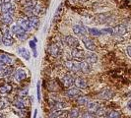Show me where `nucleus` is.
<instances>
[{
  "label": "nucleus",
  "instance_id": "dca6fc26",
  "mask_svg": "<svg viewBox=\"0 0 131 118\" xmlns=\"http://www.w3.org/2000/svg\"><path fill=\"white\" fill-rule=\"evenodd\" d=\"M85 59L89 63H97L98 62V55L93 51H89V52H86Z\"/></svg>",
  "mask_w": 131,
  "mask_h": 118
},
{
  "label": "nucleus",
  "instance_id": "4c0bfd02",
  "mask_svg": "<svg viewBox=\"0 0 131 118\" xmlns=\"http://www.w3.org/2000/svg\"><path fill=\"white\" fill-rule=\"evenodd\" d=\"M10 33V30L9 28L7 27V25H3L1 27V34L2 36H5V34H9Z\"/></svg>",
  "mask_w": 131,
  "mask_h": 118
},
{
  "label": "nucleus",
  "instance_id": "8fccbe9b",
  "mask_svg": "<svg viewBox=\"0 0 131 118\" xmlns=\"http://www.w3.org/2000/svg\"><path fill=\"white\" fill-rule=\"evenodd\" d=\"M39 118H41V117H39Z\"/></svg>",
  "mask_w": 131,
  "mask_h": 118
},
{
  "label": "nucleus",
  "instance_id": "393cba45",
  "mask_svg": "<svg viewBox=\"0 0 131 118\" xmlns=\"http://www.w3.org/2000/svg\"><path fill=\"white\" fill-rule=\"evenodd\" d=\"M29 20H30V22H31V25L33 27L34 29H39V24H40V22H39V18L38 16H31V17H29Z\"/></svg>",
  "mask_w": 131,
  "mask_h": 118
},
{
  "label": "nucleus",
  "instance_id": "39448f33",
  "mask_svg": "<svg viewBox=\"0 0 131 118\" xmlns=\"http://www.w3.org/2000/svg\"><path fill=\"white\" fill-rule=\"evenodd\" d=\"M0 11H1V13L2 14H12L14 13V11H15V6L12 5L10 2H7V3H3L1 7H0Z\"/></svg>",
  "mask_w": 131,
  "mask_h": 118
},
{
  "label": "nucleus",
  "instance_id": "c85d7f7f",
  "mask_svg": "<svg viewBox=\"0 0 131 118\" xmlns=\"http://www.w3.org/2000/svg\"><path fill=\"white\" fill-rule=\"evenodd\" d=\"M88 33H90L91 36H95V37H100V36H102L101 30L96 29V28H88Z\"/></svg>",
  "mask_w": 131,
  "mask_h": 118
},
{
  "label": "nucleus",
  "instance_id": "423d86ee",
  "mask_svg": "<svg viewBox=\"0 0 131 118\" xmlns=\"http://www.w3.org/2000/svg\"><path fill=\"white\" fill-rule=\"evenodd\" d=\"M85 54L86 52L83 49H80L78 47H76V48H73L71 56L76 60H83V59H85Z\"/></svg>",
  "mask_w": 131,
  "mask_h": 118
},
{
  "label": "nucleus",
  "instance_id": "473e14b6",
  "mask_svg": "<svg viewBox=\"0 0 131 118\" xmlns=\"http://www.w3.org/2000/svg\"><path fill=\"white\" fill-rule=\"evenodd\" d=\"M102 36H113V30L112 28H104L101 30Z\"/></svg>",
  "mask_w": 131,
  "mask_h": 118
},
{
  "label": "nucleus",
  "instance_id": "c756f323",
  "mask_svg": "<svg viewBox=\"0 0 131 118\" xmlns=\"http://www.w3.org/2000/svg\"><path fill=\"white\" fill-rule=\"evenodd\" d=\"M62 11H63V4H60L57 8V10H56V12L54 14V16H53V20H55V21H57V20L61 17V15H62Z\"/></svg>",
  "mask_w": 131,
  "mask_h": 118
},
{
  "label": "nucleus",
  "instance_id": "37998d69",
  "mask_svg": "<svg viewBox=\"0 0 131 118\" xmlns=\"http://www.w3.org/2000/svg\"><path fill=\"white\" fill-rule=\"evenodd\" d=\"M37 114H38V110L36 109V110L34 111V117L33 118H37Z\"/></svg>",
  "mask_w": 131,
  "mask_h": 118
},
{
  "label": "nucleus",
  "instance_id": "58836bf2",
  "mask_svg": "<svg viewBox=\"0 0 131 118\" xmlns=\"http://www.w3.org/2000/svg\"><path fill=\"white\" fill-rule=\"evenodd\" d=\"M37 96H38V99L40 100V83L38 82V85H37Z\"/></svg>",
  "mask_w": 131,
  "mask_h": 118
},
{
  "label": "nucleus",
  "instance_id": "5701e85b",
  "mask_svg": "<svg viewBox=\"0 0 131 118\" xmlns=\"http://www.w3.org/2000/svg\"><path fill=\"white\" fill-rule=\"evenodd\" d=\"M18 53H19L20 56L23 57L25 60H30V56H31L30 51L28 49H26L25 47H19L18 48Z\"/></svg>",
  "mask_w": 131,
  "mask_h": 118
},
{
  "label": "nucleus",
  "instance_id": "412c9836",
  "mask_svg": "<svg viewBox=\"0 0 131 118\" xmlns=\"http://www.w3.org/2000/svg\"><path fill=\"white\" fill-rule=\"evenodd\" d=\"M99 107H100V104H99L98 102H95V101L89 102V103L87 104V111L94 114V113L97 112V110L99 109Z\"/></svg>",
  "mask_w": 131,
  "mask_h": 118
},
{
  "label": "nucleus",
  "instance_id": "09e8293b",
  "mask_svg": "<svg viewBox=\"0 0 131 118\" xmlns=\"http://www.w3.org/2000/svg\"><path fill=\"white\" fill-rule=\"evenodd\" d=\"M15 1H16V2H19L20 0H15Z\"/></svg>",
  "mask_w": 131,
  "mask_h": 118
},
{
  "label": "nucleus",
  "instance_id": "79ce46f5",
  "mask_svg": "<svg viewBox=\"0 0 131 118\" xmlns=\"http://www.w3.org/2000/svg\"><path fill=\"white\" fill-rule=\"evenodd\" d=\"M127 108H128L129 110H131V100H129L128 103H127Z\"/></svg>",
  "mask_w": 131,
  "mask_h": 118
},
{
  "label": "nucleus",
  "instance_id": "7c9ffc66",
  "mask_svg": "<svg viewBox=\"0 0 131 118\" xmlns=\"http://www.w3.org/2000/svg\"><path fill=\"white\" fill-rule=\"evenodd\" d=\"M79 114H80V111L77 108H73L70 111H68V117L70 118H78Z\"/></svg>",
  "mask_w": 131,
  "mask_h": 118
},
{
  "label": "nucleus",
  "instance_id": "6e6552de",
  "mask_svg": "<svg viewBox=\"0 0 131 118\" xmlns=\"http://www.w3.org/2000/svg\"><path fill=\"white\" fill-rule=\"evenodd\" d=\"M66 96L70 98H76L82 96V92L79 88H69V90L66 92Z\"/></svg>",
  "mask_w": 131,
  "mask_h": 118
},
{
  "label": "nucleus",
  "instance_id": "ddd939ff",
  "mask_svg": "<svg viewBox=\"0 0 131 118\" xmlns=\"http://www.w3.org/2000/svg\"><path fill=\"white\" fill-rule=\"evenodd\" d=\"M74 82H75L74 78H73L71 75H69V74L64 75L63 78H62V83H63V85L65 86L66 88L72 87V86L74 85Z\"/></svg>",
  "mask_w": 131,
  "mask_h": 118
},
{
  "label": "nucleus",
  "instance_id": "c9c22d12",
  "mask_svg": "<svg viewBox=\"0 0 131 118\" xmlns=\"http://www.w3.org/2000/svg\"><path fill=\"white\" fill-rule=\"evenodd\" d=\"M36 40H37V39H35L34 40H31L30 43H29L30 46H31V48L33 49V53H34V56H35V57L38 56V54H37V49H36Z\"/></svg>",
  "mask_w": 131,
  "mask_h": 118
},
{
  "label": "nucleus",
  "instance_id": "bb28decb",
  "mask_svg": "<svg viewBox=\"0 0 131 118\" xmlns=\"http://www.w3.org/2000/svg\"><path fill=\"white\" fill-rule=\"evenodd\" d=\"M12 90H13L12 85H10V84H5V85L0 87V93L6 95V93H9V92H12Z\"/></svg>",
  "mask_w": 131,
  "mask_h": 118
},
{
  "label": "nucleus",
  "instance_id": "f257e3e1",
  "mask_svg": "<svg viewBox=\"0 0 131 118\" xmlns=\"http://www.w3.org/2000/svg\"><path fill=\"white\" fill-rule=\"evenodd\" d=\"M10 32L12 33V34L16 36L20 40H23V41L26 40V39H28V38H29L28 32L25 31V30H24L21 26H19L18 24H17V25H13V26L11 27Z\"/></svg>",
  "mask_w": 131,
  "mask_h": 118
},
{
  "label": "nucleus",
  "instance_id": "7ed1b4c3",
  "mask_svg": "<svg viewBox=\"0 0 131 118\" xmlns=\"http://www.w3.org/2000/svg\"><path fill=\"white\" fill-rule=\"evenodd\" d=\"M72 30L73 33H75L76 36H78V37H84V36H86V33H88V29L81 23L74 25Z\"/></svg>",
  "mask_w": 131,
  "mask_h": 118
},
{
  "label": "nucleus",
  "instance_id": "20e7f679",
  "mask_svg": "<svg viewBox=\"0 0 131 118\" xmlns=\"http://www.w3.org/2000/svg\"><path fill=\"white\" fill-rule=\"evenodd\" d=\"M17 24L19 25V26H21L25 31H27V32H30L31 31V29L33 28L32 27V25H31V22H30V20H29V18H19L18 19V21H17Z\"/></svg>",
  "mask_w": 131,
  "mask_h": 118
},
{
  "label": "nucleus",
  "instance_id": "b1692460",
  "mask_svg": "<svg viewBox=\"0 0 131 118\" xmlns=\"http://www.w3.org/2000/svg\"><path fill=\"white\" fill-rule=\"evenodd\" d=\"M13 105L18 109H24L25 108V102L22 98H16L13 101Z\"/></svg>",
  "mask_w": 131,
  "mask_h": 118
},
{
  "label": "nucleus",
  "instance_id": "de8ad7c7",
  "mask_svg": "<svg viewBox=\"0 0 131 118\" xmlns=\"http://www.w3.org/2000/svg\"><path fill=\"white\" fill-rule=\"evenodd\" d=\"M1 5H2V0H0V7H1Z\"/></svg>",
  "mask_w": 131,
  "mask_h": 118
},
{
  "label": "nucleus",
  "instance_id": "9d476101",
  "mask_svg": "<svg viewBox=\"0 0 131 118\" xmlns=\"http://www.w3.org/2000/svg\"><path fill=\"white\" fill-rule=\"evenodd\" d=\"M47 51H48V53L50 55H52L54 57H57V56H59V54L61 53V49H60V47L56 43H51L50 45L48 46Z\"/></svg>",
  "mask_w": 131,
  "mask_h": 118
},
{
  "label": "nucleus",
  "instance_id": "0eeeda50",
  "mask_svg": "<svg viewBox=\"0 0 131 118\" xmlns=\"http://www.w3.org/2000/svg\"><path fill=\"white\" fill-rule=\"evenodd\" d=\"M82 41H83L84 45H85V47L88 50L94 51L96 49V44H95V42H94V40L92 39H90L88 37H83L82 38Z\"/></svg>",
  "mask_w": 131,
  "mask_h": 118
},
{
  "label": "nucleus",
  "instance_id": "f8f14e48",
  "mask_svg": "<svg viewBox=\"0 0 131 118\" xmlns=\"http://www.w3.org/2000/svg\"><path fill=\"white\" fill-rule=\"evenodd\" d=\"M13 62V59L11 56H9L8 54L5 53H0V64L1 65H10L12 64Z\"/></svg>",
  "mask_w": 131,
  "mask_h": 118
},
{
  "label": "nucleus",
  "instance_id": "e433bc0d",
  "mask_svg": "<svg viewBox=\"0 0 131 118\" xmlns=\"http://www.w3.org/2000/svg\"><path fill=\"white\" fill-rule=\"evenodd\" d=\"M95 114H96L97 116H104V115L106 114V110H105L103 106H100L99 109L97 110V112H96Z\"/></svg>",
  "mask_w": 131,
  "mask_h": 118
},
{
  "label": "nucleus",
  "instance_id": "9b49d317",
  "mask_svg": "<svg viewBox=\"0 0 131 118\" xmlns=\"http://www.w3.org/2000/svg\"><path fill=\"white\" fill-rule=\"evenodd\" d=\"M113 92L111 89H104L99 92V98L101 99H110L113 97Z\"/></svg>",
  "mask_w": 131,
  "mask_h": 118
},
{
  "label": "nucleus",
  "instance_id": "49530a36",
  "mask_svg": "<svg viewBox=\"0 0 131 118\" xmlns=\"http://www.w3.org/2000/svg\"><path fill=\"white\" fill-rule=\"evenodd\" d=\"M0 118H5V117H4V115H3V114H1V113H0Z\"/></svg>",
  "mask_w": 131,
  "mask_h": 118
},
{
  "label": "nucleus",
  "instance_id": "ea45409f",
  "mask_svg": "<svg viewBox=\"0 0 131 118\" xmlns=\"http://www.w3.org/2000/svg\"><path fill=\"white\" fill-rule=\"evenodd\" d=\"M82 118H94V116H93L92 113H90V112H86V113H84L83 115H82Z\"/></svg>",
  "mask_w": 131,
  "mask_h": 118
},
{
  "label": "nucleus",
  "instance_id": "a211bd4d",
  "mask_svg": "<svg viewBox=\"0 0 131 118\" xmlns=\"http://www.w3.org/2000/svg\"><path fill=\"white\" fill-rule=\"evenodd\" d=\"M74 85L79 89H86L88 87V82L84 78H77L74 82Z\"/></svg>",
  "mask_w": 131,
  "mask_h": 118
},
{
  "label": "nucleus",
  "instance_id": "a19ab883",
  "mask_svg": "<svg viewBox=\"0 0 131 118\" xmlns=\"http://www.w3.org/2000/svg\"><path fill=\"white\" fill-rule=\"evenodd\" d=\"M126 52L128 54V56L131 58V46H127V48H126Z\"/></svg>",
  "mask_w": 131,
  "mask_h": 118
},
{
  "label": "nucleus",
  "instance_id": "2eb2a0df",
  "mask_svg": "<svg viewBox=\"0 0 131 118\" xmlns=\"http://www.w3.org/2000/svg\"><path fill=\"white\" fill-rule=\"evenodd\" d=\"M68 116V112L62 111L59 109H54L50 112V118H65Z\"/></svg>",
  "mask_w": 131,
  "mask_h": 118
},
{
  "label": "nucleus",
  "instance_id": "f03ea898",
  "mask_svg": "<svg viewBox=\"0 0 131 118\" xmlns=\"http://www.w3.org/2000/svg\"><path fill=\"white\" fill-rule=\"evenodd\" d=\"M66 68L74 73H77L81 71V62L78 60H68L65 62Z\"/></svg>",
  "mask_w": 131,
  "mask_h": 118
},
{
  "label": "nucleus",
  "instance_id": "4be33fe9",
  "mask_svg": "<svg viewBox=\"0 0 131 118\" xmlns=\"http://www.w3.org/2000/svg\"><path fill=\"white\" fill-rule=\"evenodd\" d=\"M14 77H15V79H16L18 82H21V81H23L24 79L27 78V74L23 69H18V70H16Z\"/></svg>",
  "mask_w": 131,
  "mask_h": 118
},
{
  "label": "nucleus",
  "instance_id": "a18cd8bd",
  "mask_svg": "<svg viewBox=\"0 0 131 118\" xmlns=\"http://www.w3.org/2000/svg\"><path fill=\"white\" fill-rule=\"evenodd\" d=\"M3 3H7V2H10V0H2Z\"/></svg>",
  "mask_w": 131,
  "mask_h": 118
},
{
  "label": "nucleus",
  "instance_id": "f704fd0d",
  "mask_svg": "<svg viewBox=\"0 0 131 118\" xmlns=\"http://www.w3.org/2000/svg\"><path fill=\"white\" fill-rule=\"evenodd\" d=\"M9 103H10V102H9L5 98H0V110L6 108L7 106L9 105Z\"/></svg>",
  "mask_w": 131,
  "mask_h": 118
},
{
  "label": "nucleus",
  "instance_id": "c03bdc74",
  "mask_svg": "<svg viewBox=\"0 0 131 118\" xmlns=\"http://www.w3.org/2000/svg\"><path fill=\"white\" fill-rule=\"evenodd\" d=\"M0 44H2V36H1V33H0Z\"/></svg>",
  "mask_w": 131,
  "mask_h": 118
},
{
  "label": "nucleus",
  "instance_id": "cd10ccee",
  "mask_svg": "<svg viewBox=\"0 0 131 118\" xmlns=\"http://www.w3.org/2000/svg\"><path fill=\"white\" fill-rule=\"evenodd\" d=\"M52 107L54 109H59V110H61L62 108L66 107V103L64 101H61V100H59V101H54L52 103Z\"/></svg>",
  "mask_w": 131,
  "mask_h": 118
},
{
  "label": "nucleus",
  "instance_id": "aec40b11",
  "mask_svg": "<svg viewBox=\"0 0 131 118\" xmlns=\"http://www.w3.org/2000/svg\"><path fill=\"white\" fill-rule=\"evenodd\" d=\"M13 71L11 67H7V65H1L0 64V77H4L10 75Z\"/></svg>",
  "mask_w": 131,
  "mask_h": 118
},
{
  "label": "nucleus",
  "instance_id": "6ab92c4d",
  "mask_svg": "<svg viewBox=\"0 0 131 118\" xmlns=\"http://www.w3.org/2000/svg\"><path fill=\"white\" fill-rule=\"evenodd\" d=\"M1 21H2V23L4 24V25H11L12 23H13V17H12V15L11 14H2L1 15Z\"/></svg>",
  "mask_w": 131,
  "mask_h": 118
},
{
  "label": "nucleus",
  "instance_id": "f3484780",
  "mask_svg": "<svg viewBox=\"0 0 131 118\" xmlns=\"http://www.w3.org/2000/svg\"><path fill=\"white\" fill-rule=\"evenodd\" d=\"M14 43V38L11 36V33L2 36V44L5 46H12Z\"/></svg>",
  "mask_w": 131,
  "mask_h": 118
},
{
  "label": "nucleus",
  "instance_id": "1a4fd4ad",
  "mask_svg": "<svg viewBox=\"0 0 131 118\" xmlns=\"http://www.w3.org/2000/svg\"><path fill=\"white\" fill-rule=\"evenodd\" d=\"M65 43H67V45L71 48H76L79 46V40L73 36H67L65 38Z\"/></svg>",
  "mask_w": 131,
  "mask_h": 118
},
{
  "label": "nucleus",
  "instance_id": "3c124183",
  "mask_svg": "<svg viewBox=\"0 0 131 118\" xmlns=\"http://www.w3.org/2000/svg\"><path fill=\"white\" fill-rule=\"evenodd\" d=\"M107 118H108V117H107Z\"/></svg>",
  "mask_w": 131,
  "mask_h": 118
},
{
  "label": "nucleus",
  "instance_id": "2f4dec72",
  "mask_svg": "<svg viewBox=\"0 0 131 118\" xmlns=\"http://www.w3.org/2000/svg\"><path fill=\"white\" fill-rule=\"evenodd\" d=\"M77 103L79 105H87L89 103V98L87 97H79L77 99Z\"/></svg>",
  "mask_w": 131,
  "mask_h": 118
},
{
  "label": "nucleus",
  "instance_id": "4468645a",
  "mask_svg": "<svg viewBox=\"0 0 131 118\" xmlns=\"http://www.w3.org/2000/svg\"><path fill=\"white\" fill-rule=\"evenodd\" d=\"M113 34L114 36H123L127 33V29L124 25H117L115 26L113 29Z\"/></svg>",
  "mask_w": 131,
  "mask_h": 118
},
{
  "label": "nucleus",
  "instance_id": "72a5a7b5",
  "mask_svg": "<svg viewBox=\"0 0 131 118\" xmlns=\"http://www.w3.org/2000/svg\"><path fill=\"white\" fill-rule=\"evenodd\" d=\"M107 116H108V118H120L121 113L117 110H112L107 113Z\"/></svg>",
  "mask_w": 131,
  "mask_h": 118
},
{
  "label": "nucleus",
  "instance_id": "a878e982",
  "mask_svg": "<svg viewBox=\"0 0 131 118\" xmlns=\"http://www.w3.org/2000/svg\"><path fill=\"white\" fill-rule=\"evenodd\" d=\"M81 71L83 73H85V74H88V73L91 72L92 71V67L90 65V63L87 62V61L81 62Z\"/></svg>",
  "mask_w": 131,
  "mask_h": 118
}]
</instances>
